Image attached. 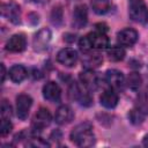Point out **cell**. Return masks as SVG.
<instances>
[{
  "instance_id": "obj_13",
  "label": "cell",
  "mask_w": 148,
  "mask_h": 148,
  "mask_svg": "<svg viewBox=\"0 0 148 148\" xmlns=\"http://www.w3.org/2000/svg\"><path fill=\"white\" fill-rule=\"evenodd\" d=\"M43 96L50 102H58L61 96V89L58 83L50 81L43 87Z\"/></svg>"
},
{
  "instance_id": "obj_25",
  "label": "cell",
  "mask_w": 148,
  "mask_h": 148,
  "mask_svg": "<svg viewBox=\"0 0 148 148\" xmlns=\"http://www.w3.org/2000/svg\"><path fill=\"white\" fill-rule=\"evenodd\" d=\"M27 146H30V147H49L50 145L46 141H44L42 138L34 136V138H30V141L27 142Z\"/></svg>"
},
{
  "instance_id": "obj_24",
  "label": "cell",
  "mask_w": 148,
  "mask_h": 148,
  "mask_svg": "<svg viewBox=\"0 0 148 148\" xmlns=\"http://www.w3.org/2000/svg\"><path fill=\"white\" fill-rule=\"evenodd\" d=\"M12 127H13V125H12L9 118H2L1 124H0V134H1V136H6L7 134H9L10 131H12Z\"/></svg>"
},
{
  "instance_id": "obj_17",
  "label": "cell",
  "mask_w": 148,
  "mask_h": 148,
  "mask_svg": "<svg viewBox=\"0 0 148 148\" xmlns=\"http://www.w3.org/2000/svg\"><path fill=\"white\" fill-rule=\"evenodd\" d=\"M74 117V113H73V110L68 106V105H61L58 108V110L56 111V121L59 124V125H65V124H68L72 121Z\"/></svg>"
},
{
  "instance_id": "obj_28",
  "label": "cell",
  "mask_w": 148,
  "mask_h": 148,
  "mask_svg": "<svg viewBox=\"0 0 148 148\" xmlns=\"http://www.w3.org/2000/svg\"><path fill=\"white\" fill-rule=\"evenodd\" d=\"M79 46H80V50H81L83 53H84V52H89V51L92 50V47H91V45H90L89 39H88L87 36H84V37H82V38L80 39Z\"/></svg>"
},
{
  "instance_id": "obj_14",
  "label": "cell",
  "mask_w": 148,
  "mask_h": 148,
  "mask_svg": "<svg viewBox=\"0 0 148 148\" xmlns=\"http://www.w3.org/2000/svg\"><path fill=\"white\" fill-rule=\"evenodd\" d=\"M105 81L112 89H121L124 86V75L117 69H109L105 74Z\"/></svg>"
},
{
  "instance_id": "obj_4",
  "label": "cell",
  "mask_w": 148,
  "mask_h": 148,
  "mask_svg": "<svg viewBox=\"0 0 148 148\" xmlns=\"http://www.w3.org/2000/svg\"><path fill=\"white\" fill-rule=\"evenodd\" d=\"M86 90H88L86 87H83V86L81 87V86H79L77 83L74 82L71 86V89H69V97L72 99L77 101L80 104L88 106V105L91 104V97H90L89 92H87Z\"/></svg>"
},
{
  "instance_id": "obj_18",
  "label": "cell",
  "mask_w": 148,
  "mask_h": 148,
  "mask_svg": "<svg viewBox=\"0 0 148 148\" xmlns=\"http://www.w3.org/2000/svg\"><path fill=\"white\" fill-rule=\"evenodd\" d=\"M99 102L104 108L112 109L118 103V95L112 88L111 89H106V90H104L102 92V95L99 97Z\"/></svg>"
},
{
  "instance_id": "obj_27",
  "label": "cell",
  "mask_w": 148,
  "mask_h": 148,
  "mask_svg": "<svg viewBox=\"0 0 148 148\" xmlns=\"http://www.w3.org/2000/svg\"><path fill=\"white\" fill-rule=\"evenodd\" d=\"M62 20V12L59 7L57 8H53L52 10V14H51V21L53 24H59Z\"/></svg>"
},
{
  "instance_id": "obj_11",
  "label": "cell",
  "mask_w": 148,
  "mask_h": 148,
  "mask_svg": "<svg viewBox=\"0 0 148 148\" xmlns=\"http://www.w3.org/2000/svg\"><path fill=\"white\" fill-rule=\"evenodd\" d=\"M88 39H89V43L91 45L92 49H96V50H102V49H105L106 46H109V38L108 36L105 35V32H102V31H94V32H90L87 35Z\"/></svg>"
},
{
  "instance_id": "obj_20",
  "label": "cell",
  "mask_w": 148,
  "mask_h": 148,
  "mask_svg": "<svg viewBox=\"0 0 148 148\" xmlns=\"http://www.w3.org/2000/svg\"><path fill=\"white\" fill-rule=\"evenodd\" d=\"M91 7L96 14L102 15L110 10L111 2L110 0H91Z\"/></svg>"
},
{
  "instance_id": "obj_31",
  "label": "cell",
  "mask_w": 148,
  "mask_h": 148,
  "mask_svg": "<svg viewBox=\"0 0 148 148\" xmlns=\"http://www.w3.org/2000/svg\"><path fill=\"white\" fill-rule=\"evenodd\" d=\"M142 143H143L145 147H148V134L145 135V138H143V140H142Z\"/></svg>"
},
{
  "instance_id": "obj_12",
  "label": "cell",
  "mask_w": 148,
  "mask_h": 148,
  "mask_svg": "<svg viewBox=\"0 0 148 148\" xmlns=\"http://www.w3.org/2000/svg\"><path fill=\"white\" fill-rule=\"evenodd\" d=\"M27 46V39L24 35L16 34L13 35L6 43V50L10 52H22Z\"/></svg>"
},
{
  "instance_id": "obj_1",
  "label": "cell",
  "mask_w": 148,
  "mask_h": 148,
  "mask_svg": "<svg viewBox=\"0 0 148 148\" xmlns=\"http://www.w3.org/2000/svg\"><path fill=\"white\" fill-rule=\"evenodd\" d=\"M71 140L77 147H90L95 143V134L92 125L89 123H81L76 125L71 132Z\"/></svg>"
},
{
  "instance_id": "obj_21",
  "label": "cell",
  "mask_w": 148,
  "mask_h": 148,
  "mask_svg": "<svg viewBox=\"0 0 148 148\" xmlns=\"http://www.w3.org/2000/svg\"><path fill=\"white\" fill-rule=\"evenodd\" d=\"M108 56L112 61H120L125 58V50L121 46H111L108 49Z\"/></svg>"
},
{
  "instance_id": "obj_8",
  "label": "cell",
  "mask_w": 148,
  "mask_h": 148,
  "mask_svg": "<svg viewBox=\"0 0 148 148\" xmlns=\"http://www.w3.org/2000/svg\"><path fill=\"white\" fill-rule=\"evenodd\" d=\"M50 40H51V31L46 28H43L34 37V40H32L34 49L36 51H44L47 49Z\"/></svg>"
},
{
  "instance_id": "obj_30",
  "label": "cell",
  "mask_w": 148,
  "mask_h": 148,
  "mask_svg": "<svg viewBox=\"0 0 148 148\" xmlns=\"http://www.w3.org/2000/svg\"><path fill=\"white\" fill-rule=\"evenodd\" d=\"M5 76H6V68H5V65L1 64V82L5 81Z\"/></svg>"
},
{
  "instance_id": "obj_16",
  "label": "cell",
  "mask_w": 148,
  "mask_h": 148,
  "mask_svg": "<svg viewBox=\"0 0 148 148\" xmlns=\"http://www.w3.org/2000/svg\"><path fill=\"white\" fill-rule=\"evenodd\" d=\"M103 62V58L99 53L96 52H84V56L82 58V64L87 69H94L98 67Z\"/></svg>"
},
{
  "instance_id": "obj_26",
  "label": "cell",
  "mask_w": 148,
  "mask_h": 148,
  "mask_svg": "<svg viewBox=\"0 0 148 148\" xmlns=\"http://www.w3.org/2000/svg\"><path fill=\"white\" fill-rule=\"evenodd\" d=\"M10 116H12V106L6 99H3L1 102V117L2 118H9Z\"/></svg>"
},
{
  "instance_id": "obj_22",
  "label": "cell",
  "mask_w": 148,
  "mask_h": 148,
  "mask_svg": "<svg viewBox=\"0 0 148 148\" xmlns=\"http://www.w3.org/2000/svg\"><path fill=\"white\" fill-rule=\"evenodd\" d=\"M141 82H142V79H141L140 74L136 72H132L127 76V86H128V88H131L133 90L139 89V87L141 86Z\"/></svg>"
},
{
  "instance_id": "obj_29",
  "label": "cell",
  "mask_w": 148,
  "mask_h": 148,
  "mask_svg": "<svg viewBox=\"0 0 148 148\" xmlns=\"http://www.w3.org/2000/svg\"><path fill=\"white\" fill-rule=\"evenodd\" d=\"M95 28H96L97 31H102V32H105L108 30V28H106V25L104 23H98V24L95 25Z\"/></svg>"
},
{
  "instance_id": "obj_7",
  "label": "cell",
  "mask_w": 148,
  "mask_h": 148,
  "mask_svg": "<svg viewBox=\"0 0 148 148\" xmlns=\"http://www.w3.org/2000/svg\"><path fill=\"white\" fill-rule=\"evenodd\" d=\"M51 119H52V117H51L50 111L47 109H45V108H40L36 112V114H35V117L32 119V128H34V131H42L43 128H45L46 126L50 125Z\"/></svg>"
},
{
  "instance_id": "obj_19",
  "label": "cell",
  "mask_w": 148,
  "mask_h": 148,
  "mask_svg": "<svg viewBox=\"0 0 148 148\" xmlns=\"http://www.w3.org/2000/svg\"><path fill=\"white\" fill-rule=\"evenodd\" d=\"M28 76V71L24 66L22 65H14L10 69H9V77L13 82L15 83H20L22 82L25 77Z\"/></svg>"
},
{
  "instance_id": "obj_15",
  "label": "cell",
  "mask_w": 148,
  "mask_h": 148,
  "mask_svg": "<svg viewBox=\"0 0 148 148\" xmlns=\"http://www.w3.org/2000/svg\"><path fill=\"white\" fill-rule=\"evenodd\" d=\"M88 21V12L84 5H79L73 12V25L77 29L86 25Z\"/></svg>"
},
{
  "instance_id": "obj_3",
  "label": "cell",
  "mask_w": 148,
  "mask_h": 148,
  "mask_svg": "<svg viewBox=\"0 0 148 148\" xmlns=\"http://www.w3.org/2000/svg\"><path fill=\"white\" fill-rule=\"evenodd\" d=\"M1 14L8 21L14 24L21 22V8L15 1H8L2 3L1 6Z\"/></svg>"
},
{
  "instance_id": "obj_5",
  "label": "cell",
  "mask_w": 148,
  "mask_h": 148,
  "mask_svg": "<svg viewBox=\"0 0 148 148\" xmlns=\"http://www.w3.org/2000/svg\"><path fill=\"white\" fill-rule=\"evenodd\" d=\"M80 81L83 87H86L88 90H96L101 84V79L97 73H95L92 69H86L80 73Z\"/></svg>"
},
{
  "instance_id": "obj_23",
  "label": "cell",
  "mask_w": 148,
  "mask_h": 148,
  "mask_svg": "<svg viewBox=\"0 0 148 148\" xmlns=\"http://www.w3.org/2000/svg\"><path fill=\"white\" fill-rule=\"evenodd\" d=\"M128 117H130V120L133 124H140V123H142V120L145 118V114L140 109H133V110L130 111Z\"/></svg>"
},
{
  "instance_id": "obj_6",
  "label": "cell",
  "mask_w": 148,
  "mask_h": 148,
  "mask_svg": "<svg viewBox=\"0 0 148 148\" xmlns=\"http://www.w3.org/2000/svg\"><path fill=\"white\" fill-rule=\"evenodd\" d=\"M31 105H32V98L29 95L25 94L18 95L16 97V116L21 120L27 119Z\"/></svg>"
},
{
  "instance_id": "obj_10",
  "label": "cell",
  "mask_w": 148,
  "mask_h": 148,
  "mask_svg": "<svg viewBox=\"0 0 148 148\" xmlns=\"http://www.w3.org/2000/svg\"><path fill=\"white\" fill-rule=\"evenodd\" d=\"M138 32L134 29L131 28H126L123 29L118 32L117 35V42L121 45V46H132L136 43L138 40Z\"/></svg>"
},
{
  "instance_id": "obj_9",
  "label": "cell",
  "mask_w": 148,
  "mask_h": 148,
  "mask_svg": "<svg viewBox=\"0 0 148 148\" xmlns=\"http://www.w3.org/2000/svg\"><path fill=\"white\" fill-rule=\"evenodd\" d=\"M57 60L61 65H64L66 67H73L76 64L77 53L72 47H65V49H62V50L59 51V53L57 56Z\"/></svg>"
},
{
  "instance_id": "obj_2",
  "label": "cell",
  "mask_w": 148,
  "mask_h": 148,
  "mask_svg": "<svg viewBox=\"0 0 148 148\" xmlns=\"http://www.w3.org/2000/svg\"><path fill=\"white\" fill-rule=\"evenodd\" d=\"M128 14L134 22L145 24L148 21V8L142 0H131Z\"/></svg>"
}]
</instances>
